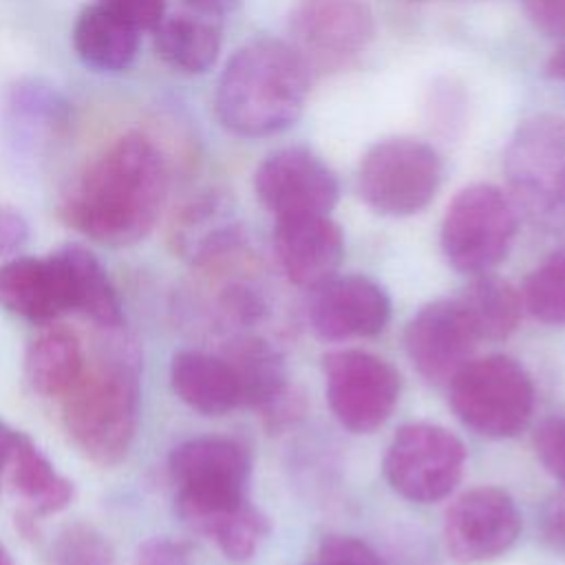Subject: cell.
Instances as JSON below:
<instances>
[{
  "label": "cell",
  "mask_w": 565,
  "mask_h": 565,
  "mask_svg": "<svg viewBox=\"0 0 565 565\" xmlns=\"http://www.w3.org/2000/svg\"><path fill=\"white\" fill-rule=\"evenodd\" d=\"M139 395L135 344L108 342L64 395L62 422L75 448L97 466L124 461L137 433Z\"/></svg>",
  "instance_id": "3"
},
{
  "label": "cell",
  "mask_w": 565,
  "mask_h": 565,
  "mask_svg": "<svg viewBox=\"0 0 565 565\" xmlns=\"http://www.w3.org/2000/svg\"><path fill=\"white\" fill-rule=\"evenodd\" d=\"M344 254L342 230L329 214L276 218L274 256L285 278L313 289L333 278Z\"/></svg>",
  "instance_id": "17"
},
{
  "label": "cell",
  "mask_w": 565,
  "mask_h": 565,
  "mask_svg": "<svg viewBox=\"0 0 565 565\" xmlns=\"http://www.w3.org/2000/svg\"><path fill=\"white\" fill-rule=\"evenodd\" d=\"M324 391L335 419L353 433L380 428L399 397V373L382 358L340 349L322 358Z\"/></svg>",
  "instance_id": "10"
},
{
  "label": "cell",
  "mask_w": 565,
  "mask_h": 565,
  "mask_svg": "<svg viewBox=\"0 0 565 565\" xmlns=\"http://www.w3.org/2000/svg\"><path fill=\"white\" fill-rule=\"evenodd\" d=\"M523 309L547 324H565V247L550 254L525 280Z\"/></svg>",
  "instance_id": "29"
},
{
  "label": "cell",
  "mask_w": 565,
  "mask_h": 565,
  "mask_svg": "<svg viewBox=\"0 0 565 565\" xmlns=\"http://www.w3.org/2000/svg\"><path fill=\"white\" fill-rule=\"evenodd\" d=\"M154 26V46L161 60L181 73H203L214 66L223 20L236 0H174Z\"/></svg>",
  "instance_id": "16"
},
{
  "label": "cell",
  "mask_w": 565,
  "mask_h": 565,
  "mask_svg": "<svg viewBox=\"0 0 565 565\" xmlns=\"http://www.w3.org/2000/svg\"><path fill=\"white\" fill-rule=\"evenodd\" d=\"M29 238L26 218L7 205H0V258L15 254Z\"/></svg>",
  "instance_id": "38"
},
{
  "label": "cell",
  "mask_w": 565,
  "mask_h": 565,
  "mask_svg": "<svg viewBox=\"0 0 565 565\" xmlns=\"http://www.w3.org/2000/svg\"><path fill=\"white\" fill-rule=\"evenodd\" d=\"M0 565H13V558L4 545H0Z\"/></svg>",
  "instance_id": "41"
},
{
  "label": "cell",
  "mask_w": 565,
  "mask_h": 565,
  "mask_svg": "<svg viewBox=\"0 0 565 565\" xmlns=\"http://www.w3.org/2000/svg\"><path fill=\"white\" fill-rule=\"evenodd\" d=\"M534 448L545 470L565 486V417L541 422L534 433Z\"/></svg>",
  "instance_id": "32"
},
{
  "label": "cell",
  "mask_w": 565,
  "mask_h": 565,
  "mask_svg": "<svg viewBox=\"0 0 565 565\" xmlns=\"http://www.w3.org/2000/svg\"><path fill=\"white\" fill-rule=\"evenodd\" d=\"M0 307L33 322H46L73 311L68 274L60 249L44 258L15 256L0 263Z\"/></svg>",
  "instance_id": "18"
},
{
  "label": "cell",
  "mask_w": 565,
  "mask_h": 565,
  "mask_svg": "<svg viewBox=\"0 0 565 565\" xmlns=\"http://www.w3.org/2000/svg\"><path fill=\"white\" fill-rule=\"evenodd\" d=\"M71 124V104L46 79H18L2 104V143L15 161H38L62 141Z\"/></svg>",
  "instance_id": "14"
},
{
  "label": "cell",
  "mask_w": 565,
  "mask_h": 565,
  "mask_svg": "<svg viewBox=\"0 0 565 565\" xmlns=\"http://www.w3.org/2000/svg\"><path fill=\"white\" fill-rule=\"evenodd\" d=\"M307 565H382L380 556L360 539L327 536L307 558Z\"/></svg>",
  "instance_id": "31"
},
{
  "label": "cell",
  "mask_w": 565,
  "mask_h": 565,
  "mask_svg": "<svg viewBox=\"0 0 565 565\" xmlns=\"http://www.w3.org/2000/svg\"><path fill=\"white\" fill-rule=\"evenodd\" d=\"M139 29L97 0L77 15L73 46L86 66L117 73L132 64L139 49Z\"/></svg>",
  "instance_id": "22"
},
{
  "label": "cell",
  "mask_w": 565,
  "mask_h": 565,
  "mask_svg": "<svg viewBox=\"0 0 565 565\" xmlns=\"http://www.w3.org/2000/svg\"><path fill=\"white\" fill-rule=\"evenodd\" d=\"M53 565H115L108 541L90 525H68L53 545Z\"/></svg>",
  "instance_id": "30"
},
{
  "label": "cell",
  "mask_w": 565,
  "mask_h": 565,
  "mask_svg": "<svg viewBox=\"0 0 565 565\" xmlns=\"http://www.w3.org/2000/svg\"><path fill=\"white\" fill-rule=\"evenodd\" d=\"M177 397L201 415H225L241 406L238 380L225 358L203 351H179L170 362Z\"/></svg>",
  "instance_id": "21"
},
{
  "label": "cell",
  "mask_w": 565,
  "mask_h": 565,
  "mask_svg": "<svg viewBox=\"0 0 565 565\" xmlns=\"http://www.w3.org/2000/svg\"><path fill=\"white\" fill-rule=\"evenodd\" d=\"M545 75L558 82H565V42L552 51L545 62Z\"/></svg>",
  "instance_id": "40"
},
{
  "label": "cell",
  "mask_w": 565,
  "mask_h": 565,
  "mask_svg": "<svg viewBox=\"0 0 565 565\" xmlns=\"http://www.w3.org/2000/svg\"><path fill=\"white\" fill-rule=\"evenodd\" d=\"M168 470L177 486V514L199 534L249 501L252 459L236 439L218 435L185 439L170 452Z\"/></svg>",
  "instance_id": "4"
},
{
  "label": "cell",
  "mask_w": 565,
  "mask_h": 565,
  "mask_svg": "<svg viewBox=\"0 0 565 565\" xmlns=\"http://www.w3.org/2000/svg\"><path fill=\"white\" fill-rule=\"evenodd\" d=\"M479 335L459 298H439L424 305L406 324V355L422 377L435 384L450 382L466 366Z\"/></svg>",
  "instance_id": "13"
},
{
  "label": "cell",
  "mask_w": 565,
  "mask_h": 565,
  "mask_svg": "<svg viewBox=\"0 0 565 565\" xmlns=\"http://www.w3.org/2000/svg\"><path fill=\"white\" fill-rule=\"evenodd\" d=\"M521 4L539 31L565 42V0H521Z\"/></svg>",
  "instance_id": "36"
},
{
  "label": "cell",
  "mask_w": 565,
  "mask_h": 565,
  "mask_svg": "<svg viewBox=\"0 0 565 565\" xmlns=\"http://www.w3.org/2000/svg\"><path fill=\"white\" fill-rule=\"evenodd\" d=\"M267 534H269L267 516L249 501L227 512L225 516L216 519L205 530V536H210L216 543V547L225 554V558L234 563L249 561L258 552Z\"/></svg>",
  "instance_id": "28"
},
{
  "label": "cell",
  "mask_w": 565,
  "mask_h": 565,
  "mask_svg": "<svg viewBox=\"0 0 565 565\" xmlns=\"http://www.w3.org/2000/svg\"><path fill=\"white\" fill-rule=\"evenodd\" d=\"M307 93V57L282 40L260 38L227 60L216 84L214 108L230 132L267 137L300 117Z\"/></svg>",
  "instance_id": "2"
},
{
  "label": "cell",
  "mask_w": 565,
  "mask_h": 565,
  "mask_svg": "<svg viewBox=\"0 0 565 565\" xmlns=\"http://www.w3.org/2000/svg\"><path fill=\"white\" fill-rule=\"evenodd\" d=\"M168 194V163L143 132L110 141L73 179L60 201L62 221L82 236L124 247L150 234Z\"/></svg>",
  "instance_id": "1"
},
{
  "label": "cell",
  "mask_w": 565,
  "mask_h": 565,
  "mask_svg": "<svg viewBox=\"0 0 565 565\" xmlns=\"http://www.w3.org/2000/svg\"><path fill=\"white\" fill-rule=\"evenodd\" d=\"M521 532V514L508 492L481 486L457 497L444 516V543L459 563L497 558Z\"/></svg>",
  "instance_id": "12"
},
{
  "label": "cell",
  "mask_w": 565,
  "mask_h": 565,
  "mask_svg": "<svg viewBox=\"0 0 565 565\" xmlns=\"http://www.w3.org/2000/svg\"><path fill=\"white\" fill-rule=\"evenodd\" d=\"M174 245L199 267H218L245 247V234L218 192L192 199L174 223Z\"/></svg>",
  "instance_id": "20"
},
{
  "label": "cell",
  "mask_w": 565,
  "mask_h": 565,
  "mask_svg": "<svg viewBox=\"0 0 565 565\" xmlns=\"http://www.w3.org/2000/svg\"><path fill=\"white\" fill-rule=\"evenodd\" d=\"M139 31H154L166 13L168 0H99Z\"/></svg>",
  "instance_id": "34"
},
{
  "label": "cell",
  "mask_w": 565,
  "mask_h": 565,
  "mask_svg": "<svg viewBox=\"0 0 565 565\" xmlns=\"http://www.w3.org/2000/svg\"><path fill=\"white\" fill-rule=\"evenodd\" d=\"M539 530L543 541L561 556H565V492L554 494L541 510Z\"/></svg>",
  "instance_id": "37"
},
{
  "label": "cell",
  "mask_w": 565,
  "mask_h": 565,
  "mask_svg": "<svg viewBox=\"0 0 565 565\" xmlns=\"http://www.w3.org/2000/svg\"><path fill=\"white\" fill-rule=\"evenodd\" d=\"M519 214L492 183H472L459 190L441 221V252L461 274L479 276L494 269L510 252Z\"/></svg>",
  "instance_id": "7"
},
{
  "label": "cell",
  "mask_w": 565,
  "mask_h": 565,
  "mask_svg": "<svg viewBox=\"0 0 565 565\" xmlns=\"http://www.w3.org/2000/svg\"><path fill=\"white\" fill-rule=\"evenodd\" d=\"M254 190L276 218L329 214L340 194L333 170L300 146L271 152L254 174Z\"/></svg>",
  "instance_id": "11"
},
{
  "label": "cell",
  "mask_w": 565,
  "mask_h": 565,
  "mask_svg": "<svg viewBox=\"0 0 565 565\" xmlns=\"http://www.w3.org/2000/svg\"><path fill=\"white\" fill-rule=\"evenodd\" d=\"M448 384L455 415L463 426L483 437H514L532 417V377L508 355L472 358Z\"/></svg>",
  "instance_id": "6"
},
{
  "label": "cell",
  "mask_w": 565,
  "mask_h": 565,
  "mask_svg": "<svg viewBox=\"0 0 565 565\" xmlns=\"http://www.w3.org/2000/svg\"><path fill=\"white\" fill-rule=\"evenodd\" d=\"M15 437H18V430H13L11 426H7V424L0 419V481H2L4 468L11 463Z\"/></svg>",
  "instance_id": "39"
},
{
  "label": "cell",
  "mask_w": 565,
  "mask_h": 565,
  "mask_svg": "<svg viewBox=\"0 0 565 565\" xmlns=\"http://www.w3.org/2000/svg\"><path fill=\"white\" fill-rule=\"evenodd\" d=\"M441 183L439 154L419 139L393 137L373 143L358 168L362 201L384 216L422 212Z\"/></svg>",
  "instance_id": "8"
},
{
  "label": "cell",
  "mask_w": 565,
  "mask_h": 565,
  "mask_svg": "<svg viewBox=\"0 0 565 565\" xmlns=\"http://www.w3.org/2000/svg\"><path fill=\"white\" fill-rule=\"evenodd\" d=\"M466 448L448 428L413 422L402 426L384 455V475L395 492L433 503L452 492L463 475Z\"/></svg>",
  "instance_id": "9"
},
{
  "label": "cell",
  "mask_w": 565,
  "mask_h": 565,
  "mask_svg": "<svg viewBox=\"0 0 565 565\" xmlns=\"http://www.w3.org/2000/svg\"><path fill=\"white\" fill-rule=\"evenodd\" d=\"M291 33L298 51L349 57L373 40L375 20L362 0H300L291 13Z\"/></svg>",
  "instance_id": "19"
},
{
  "label": "cell",
  "mask_w": 565,
  "mask_h": 565,
  "mask_svg": "<svg viewBox=\"0 0 565 565\" xmlns=\"http://www.w3.org/2000/svg\"><path fill=\"white\" fill-rule=\"evenodd\" d=\"M135 565H190V547L166 536L148 539L137 547Z\"/></svg>",
  "instance_id": "35"
},
{
  "label": "cell",
  "mask_w": 565,
  "mask_h": 565,
  "mask_svg": "<svg viewBox=\"0 0 565 565\" xmlns=\"http://www.w3.org/2000/svg\"><path fill=\"white\" fill-rule=\"evenodd\" d=\"M223 316L234 324H252L265 313V300L252 285L232 282L218 298Z\"/></svg>",
  "instance_id": "33"
},
{
  "label": "cell",
  "mask_w": 565,
  "mask_h": 565,
  "mask_svg": "<svg viewBox=\"0 0 565 565\" xmlns=\"http://www.w3.org/2000/svg\"><path fill=\"white\" fill-rule=\"evenodd\" d=\"M505 177L516 212L539 230L565 236V117L523 121L505 150Z\"/></svg>",
  "instance_id": "5"
},
{
  "label": "cell",
  "mask_w": 565,
  "mask_h": 565,
  "mask_svg": "<svg viewBox=\"0 0 565 565\" xmlns=\"http://www.w3.org/2000/svg\"><path fill=\"white\" fill-rule=\"evenodd\" d=\"M11 481L13 488L26 499L35 514H53L64 510L73 497L75 486L60 475L51 459L35 446V441L18 430L11 455Z\"/></svg>",
  "instance_id": "27"
},
{
  "label": "cell",
  "mask_w": 565,
  "mask_h": 565,
  "mask_svg": "<svg viewBox=\"0 0 565 565\" xmlns=\"http://www.w3.org/2000/svg\"><path fill=\"white\" fill-rule=\"evenodd\" d=\"M60 254L68 274L73 311L104 329H119L124 324L121 300L99 258L79 243L62 245Z\"/></svg>",
  "instance_id": "25"
},
{
  "label": "cell",
  "mask_w": 565,
  "mask_h": 565,
  "mask_svg": "<svg viewBox=\"0 0 565 565\" xmlns=\"http://www.w3.org/2000/svg\"><path fill=\"white\" fill-rule=\"evenodd\" d=\"M457 298L481 342L505 340L516 331L521 322V291L505 278H499L490 271L475 276Z\"/></svg>",
  "instance_id": "26"
},
{
  "label": "cell",
  "mask_w": 565,
  "mask_h": 565,
  "mask_svg": "<svg viewBox=\"0 0 565 565\" xmlns=\"http://www.w3.org/2000/svg\"><path fill=\"white\" fill-rule=\"evenodd\" d=\"M84 366L86 355L79 338L62 327L42 331L24 355L26 382L44 397H64Z\"/></svg>",
  "instance_id": "24"
},
{
  "label": "cell",
  "mask_w": 565,
  "mask_h": 565,
  "mask_svg": "<svg viewBox=\"0 0 565 565\" xmlns=\"http://www.w3.org/2000/svg\"><path fill=\"white\" fill-rule=\"evenodd\" d=\"M309 324L322 340L369 338L391 318L386 289L369 276H333L311 289Z\"/></svg>",
  "instance_id": "15"
},
{
  "label": "cell",
  "mask_w": 565,
  "mask_h": 565,
  "mask_svg": "<svg viewBox=\"0 0 565 565\" xmlns=\"http://www.w3.org/2000/svg\"><path fill=\"white\" fill-rule=\"evenodd\" d=\"M223 358L238 380L241 406L260 413L291 386L280 351L258 335L234 338Z\"/></svg>",
  "instance_id": "23"
}]
</instances>
